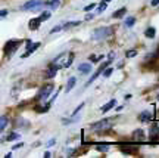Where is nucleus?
<instances>
[{"instance_id": "ea45409f", "label": "nucleus", "mask_w": 159, "mask_h": 158, "mask_svg": "<svg viewBox=\"0 0 159 158\" xmlns=\"http://www.w3.org/2000/svg\"><path fill=\"white\" fill-rule=\"evenodd\" d=\"M102 2H105V3H109V2H111V0H102Z\"/></svg>"}, {"instance_id": "7ed1b4c3", "label": "nucleus", "mask_w": 159, "mask_h": 158, "mask_svg": "<svg viewBox=\"0 0 159 158\" xmlns=\"http://www.w3.org/2000/svg\"><path fill=\"white\" fill-rule=\"evenodd\" d=\"M53 89H55V84H52V83H47V84H44L41 89H40V92L37 93V96H35V99L37 101H47V98L52 95V92H53Z\"/></svg>"}, {"instance_id": "9d476101", "label": "nucleus", "mask_w": 159, "mask_h": 158, "mask_svg": "<svg viewBox=\"0 0 159 158\" xmlns=\"http://www.w3.org/2000/svg\"><path fill=\"white\" fill-rule=\"evenodd\" d=\"M119 149H121V152H124L125 155H133V154L137 152L136 145H121Z\"/></svg>"}, {"instance_id": "a19ab883", "label": "nucleus", "mask_w": 159, "mask_h": 158, "mask_svg": "<svg viewBox=\"0 0 159 158\" xmlns=\"http://www.w3.org/2000/svg\"><path fill=\"white\" fill-rule=\"evenodd\" d=\"M158 101H159V95H158Z\"/></svg>"}, {"instance_id": "dca6fc26", "label": "nucleus", "mask_w": 159, "mask_h": 158, "mask_svg": "<svg viewBox=\"0 0 159 158\" xmlns=\"http://www.w3.org/2000/svg\"><path fill=\"white\" fill-rule=\"evenodd\" d=\"M61 5V0H50V2H44V6H47L49 9H57Z\"/></svg>"}, {"instance_id": "7c9ffc66", "label": "nucleus", "mask_w": 159, "mask_h": 158, "mask_svg": "<svg viewBox=\"0 0 159 158\" xmlns=\"http://www.w3.org/2000/svg\"><path fill=\"white\" fill-rule=\"evenodd\" d=\"M84 105H85L84 102H81V103H80V105H78V107H77V109H75V111H74V114H78L80 111H81V109L84 108Z\"/></svg>"}, {"instance_id": "1a4fd4ad", "label": "nucleus", "mask_w": 159, "mask_h": 158, "mask_svg": "<svg viewBox=\"0 0 159 158\" xmlns=\"http://www.w3.org/2000/svg\"><path fill=\"white\" fill-rule=\"evenodd\" d=\"M39 47H40V43H39V41H37V43H31V41L28 40V41H27V52H25V53L22 55V58L30 56V55H31V53H34V52L37 50Z\"/></svg>"}, {"instance_id": "c9c22d12", "label": "nucleus", "mask_w": 159, "mask_h": 158, "mask_svg": "<svg viewBox=\"0 0 159 158\" xmlns=\"http://www.w3.org/2000/svg\"><path fill=\"white\" fill-rule=\"evenodd\" d=\"M24 146V143H16L15 146H13V149H19V148H22Z\"/></svg>"}, {"instance_id": "4be33fe9", "label": "nucleus", "mask_w": 159, "mask_h": 158, "mask_svg": "<svg viewBox=\"0 0 159 158\" xmlns=\"http://www.w3.org/2000/svg\"><path fill=\"white\" fill-rule=\"evenodd\" d=\"M80 21H72V22H66L62 25V30H66V28H71V27H77V25H80Z\"/></svg>"}, {"instance_id": "ddd939ff", "label": "nucleus", "mask_w": 159, "mask_h": 158, "mask_svg": "<svg viewBox=\"0 0 159 158\" xmlns=\"http://www.w3.org/2000/svg\"><path fill=\"white\" fill-rule=\"evenodd\" d=\"M115 105H116V101H115V99H111V101H109L108 103H105V105H103V107L100 108V111H102L103 114L108 113V111H111V109H112V108H114Z\"/></svg>"}, {"instance_id": "0eeeda50", "label": "nucleus", "mask_w": 159, "mask_h": 158, "mask_svg": "<svg viewBox=\"0 0 159 158\" xmlns=\"http://www.w3.org/2000/svg\"><path fill=\"white\" fill-rule=\"evenodd\" d=\"M66 58H68L66 53H61L59 56H56L55 59H53V62L52 64H53L55 67H57L59 69H61V68H65V65H66Z\"/></svg>"}, {"instance_id": "79ce46f5", "label": "nucleus", "mask_w": 159, "mask_h": 158, "mask_svg": "<svg viewBox=\"0 0 159 158\" xmlns=\"http://www.w3.org/2000/svg\"><path fill=\"white\" fill-rule=\"evenodd\" d=\"M0 132H2V129H0Z\"/></svg>"}, {"instance_id": "58836bf2", "label": "nucleus", "mask_w": 159, "mask_h": 158, "mask_svg": "<svg viewBox=\"0 0 159 158\" xmlns=\"http://www.w3.org/2000/svg\"><path fill=\"white\" fill-rule=\"evenodd\" d=\"M50 157H52L50 152H44V158H50Z\"/></svg>"}, {"instance_id": "cd10ccee", "label": "nucleus", "mask_w": 159, "mask_h": 158, "mask_svg": "<svg viewBox=\"0 0 159 158\" xmlns=\"http://www.w3.org/2000/svg\"><path fill=\"white\" fill-rule=\"evenodd\" d=\"M90 59L93 61V62H99V61H102V59H103V55H99V56H94V55H91Z\"/></svg>"}, {"instance_id": "4c0bfd02", "label": "nucleus", "mask_w": 159, "mask_h": 158, "mask_svg": "<svg viewBox=\"0 0 159 158\" xmlns=\"http://www.w3.org/2000/svg\"><path fill=\"white\" fill-rule=\"evenodd\" d=\"M114 58H115V53L114 52H111V53H109V61H112Z\"/></svg>"}, {"instance_id": "412c9836", "label": "nucleus", "mask_w": 159, "mask_h": 158, "mask_svg": "<svg viewBox=\"0 0 159 158\" xmlns=\"http://www.w3.org/2000/svg\"><path fill=\"white\" fill-rule=\"evenodd\" d=\"M7 123H9V118H7L6 115H2V117H0V129L3 130L6 126H7Z\"/></svg>"}, {"instance_id": "c756f323", "label": "nucleus", "mask_w": 159, "mask_h": 158, "mask_svg": "<svg viewBox=\"0 0 159 158\" xmlns=\"http://www.w3.org/2000/svg\"><path fill=\"white\" fill-rule=\"evenodd\" d=\"M18 137H19L18 133H12V135H9L7 137H6V141H13V139H18Z\"/></svg>"}, {"instance_id": "20e7f679", "label": "nucleus", "mask_w": 159, "mask_h": 158, "mask_svg": "<svg viewBox=\"0 0 159 158\" xmlns=\"http://www.w3.org/2000/svg\"><path fill=\"white\" fill-rule=\"evenodd\" d=\"M21 43H22V40L19 39V40H9L7 43L5 45V53L6 55H12V53H15L16 52V49L21 46Z\"/></svg>"}, {"instance_id": "39448f33", "label": "nucleus", "mask_w": 159, "mask_h": 158, "mask_svg": "<svg viewBox=\"0 0 159 158\" xmlns=\"http://www.w3.org/2000/svg\"><path fill=\"white\" fill-rule=\"evenodd\" d=\"M41 6H44V0H30V2H27V3H24L22 6H21V9H24V11H34V9H39V7H41Z\"/></svg>"}, {"instance_id": "bb28decb", "label": "nucleus", "mask_w": 159, "mask_h": 158, "mask_svg": "<svg viewBox=\"0 0 159 158\" xmlns=\"http://www.w3.org/2000/svg\"><path fill=\"white\" fill-rule=\"evenodd\" d=\"M112 73H114L112 68H105V69H103V77H111V74Z\"/></svg>"}, {"instance_id": "393cba45", "label": "nucleus", "mask_w": 159, "mask_h": 158, "mask_svg": "<svg viewBox=\"0 0 159 158\" xmlns=\"http://www.w3.org/2000/svg\"><path fill=\"white\" fill-rule=\"evenodd\" d=\"M96 7H97V13H102V12L105 11L106 7H108V3H105V2H100V5H97Z\"/></svg>"}, {"instance_id": "473e14b6", "label": "nucleus", "mask_w": 159, "mask_h": 158, "mask_svg": "<svg viewBox=\"0 0 159 158\" xmlns=\"http://www.w3.org/2000/svg\"><path fill=\"white\" fill-rule=\"evenodd\" d=\"M55 143H56V139H50V141L47 142V146L50 148V146H53V145H55Z\"/></svg>"}, {"instance_id": "f257e3e1", "label": "nucleus", "mask_w": 159, "mask_h": 158, "mask_svg": "<svg viewBox=\"0 0 159 158\" xmlns=\"http://www.w3.org/2000/svg\"><path fill=\"white\" fill-rule=\"evenodd\" d=\"M114 34V27H99L93 31L91 39L93 40H106Z\"/></svg>"}, {"instance_id": "b1692460", "label": "nucleus", "mask_w": 159, "mask_h": 158, "mask_svg": "<svg viewBox=\"0 0 159 158\" xmlns=\"http://www.w3.org/2000/svg\"><path fill=\"white\" fill-rule=\"evenodd\" d=\"M96 149L99 152H108L109 149H111V146L109 145H96Z\"/></svg>"}, {"instance_id": "6ab92c4d", "label": "nucleus", "mask_w": 159, "mask_h": 158, "mask_svg": "<svg viewBox=\"0 0 159 158\" xmlns=\"http://www.w3.org/2000/svg\"><path fill=\"white\" fill-rule=\"evenodd\" d=\"M127 13V9L125 7H121V9H118V11H115L114 13H112V17L114 18H122Z\"/></svg>"}, {"instance_id": "2eb2a0df", "label": "nucleus", "mask_w": 159, "mask_h": 158, "mask_svg": "<svg viewBox=\"0 0 159 158\" xmlns=\"http://www.w3.org/2000/svg\"><path fill=\"white\" fill-rule=\"evenodd\" d=\"M40 24H41V21H40L39 18H34V19H31V21L28 22V28L33 30V31H34V30H39Z\"/></svg>"}, {"instance_id": "423d86ee", "label": "nucleus", "mask_w": 159, "mask_h": 158, "mask_svg": "<svg viewBox=\"0 0 159 158\" xmlns=\"http://www.w3.org/2000/svg\"><path fill=\"white\" fill-rule=\"evenodd\" d=\"M139 120L140 121H143V123H148V121H152V120H155V107L152 105L150 107V113L148 111H143L140 115H139Z\"/></svg>"}, {"instance_id": "f704fd0d", "label": "nucleus", "mask_w": 159, "mask_h": 158, "mask_svg": "<svg viewBox=\"0 0 159 158\" xmlns=\"http://www.w3.org/2000/svg\"><path fill=\"white\" fill-rule=\"evenodd\" d=\"M150 5L152 6H159V0H152V2H150Z\"/></svg>"}, {"instance_id": "c85d7f7f", "label": "nucleus", "mask_w": 159, "mask_h": 158, "mask_svg": "<svg viewBox=\"0 0 159 158\" xmlns=\"http://www.w3.org/2000/svg\"><path fill=\"white\" fill-rule=\"evenodd\" d=\"M96 6H97L96 3H90V5H87V6L84 7V11H85V12H90V11H93V9H94Z\"/></svg>"}, {"instance_id": "f8f14e48", "label": "nucleus", "mask_w": 159, "mask_h": 158, "mask_svg": "<svg viewBox=\"0 0 159 158\" xmlns=\"http://www.w3.org/2000/svg\"><path fill=\"white\" fill-rule=\"evenodd\" d=\"M57 71H59V68L55 67L53 64H50V65H49V68H47V74H46V79H53V77L56 75Z\"/></svg>"}, {"instance_id": "9b49d317", "label": "nucleus", "mask_w": 159, "mask_h": 158, "mask_svg": "<svg viewBox=\"0 0 159 158\" xmlns=\"http://www.w3.org/2000/svg\"><path fill=\"white\" fill-rule=\"evenodd\" d=\"M144 139H146L144 130H142V129L134 130V133H133V141H134V142H143Z\"/></svg>"}, {"instance_id": "4468645a", "label": "nucleus", "mask_w": 159, "mask_h": 158, "mask_svg": "<svg viewBox=\"0 0 159 158\" xmlns=\"http://www.w3.org/2000/svg\"><path fill=\"white\" fill-rule=\"evenodd\" d=\"M78 71L81 74H89V73H91V65H90V64H87V62L80 64V65H78Z\"/></svg>"}, {"instance_id": "6e6552de", "label": "nucleus", "mask_w": 159, "mask_h": 158, "mask_svg": "<svg viewBox=\"0 0 159 158\" xmlns=\"http://www.w3.org/2000/svg\"><path fill=\"white\" fill-rule=\"evenodd\" d=\"M149 139L150 141H159V126L158 123H153L152 127L149 129Z\"/></svg>"}, {"instance_id": "2f4dec72", "label": "nucleus", "mask_w": 159, "mask_h": 158, "mask_svg": "<svg viewBox=\"0 0 159 158\" xmlns=\"http://www.w3.org/2000/svg\"><path fill=\"white\" fill-rule=\"evenodd\" d=\"M61 30H62V25H57V27L50 30V34H55V33H57V31H61Z\"/></svg>"}, {"instance_id": "aec40b11", "label": "nucleus", "mask_w": 159, "mask_h": 158, "mask_svg": "<svg viewBox=\"0 0 159 158\" xmlns=\"http://www.w3.org/2000/svg\"><path fill=\"white\" fill-rule=\"evenodd\" d=\"M134 24H136V18H134V17H128L127 19H125V24H124V25H125V27H128V28H131Z\"/></svg>"}, {"instance_id": "f3484780", "label": "nucleus", "mask_w": 159, "mask_h": 158, "mask_svg": "<svg viewBox=\"0 0 159 158\" xmlns=\"http://www.w3.org/2000/svg\"><path fill=\"white\" fill-rule=\"evenodd\" d=\"M75 83H77V79L75 77H71V79L68 80V83H66V87H65V92L68 93V92H71L72 89H74V86H75Z\"/></svg>"}, {"instance_id": "e433bc0d", "label": "nucleus", "mask_w": 159, "mask_h": 158, "mask_svg": "<svg viewBox=\"0 0 159 158\" xmlns=\"http://www.w3.org/2000/svg\"><path fill=\"white\" fill-rule=\"evenodd\" d=\"M94 17V15H93V13H87V15H85V19H87V21H89V19H91V18Z\"/></svg>"}, {"instance_id": "f03ea898", "label": "nucleus", "mask_w": 159, "mask_h": 158, "mask_svg": "<svg viewBox=\"0 0 159 158\" xmlns=\"http://www.w3.org/2000/svg\"><path fill=\"white\" fill-rule=\"evenodd\" d=\"M112 126H114V118H105L97 121V123H93L90 126V129L94 132H108L112 129Z\"/></svg>"}, {"instance_id": "a211bd4d", "label": "nucleus", "mask_w": 159, "mask_h": 158, "mask_svg": "<svg viewBox=\"0 0 159 158\" xmlns=\"http://www.w3.org/2000/svg\"><path fill=\"white\" fill-rule=\"evenodd\" d=\"M144 36H146L148 39H155V36H156V30H155L153 27H149V28H146V31H144Z\"/></svg>"}, {"instance_id": "a878e982", "label": "nucleus", "mask_w": 159, "mask_h": 158, "mask_svg": "<svg viewBox=\"0 0 159 158\" xmlns=\"http://www.w3.org/2000/svg\"><path fill=\"white\" fill-rule=\"evenodd\" d=\"M137 55V49H130V50L125 52V56L127 58H134Z\"/></svg>"}, {"instance_id": "5701e85b", "label": "nucleus", "mask_w": 159, "mask_h": 158, "mask_svg": "<svg viewBox=\"0 0 159 158\" xmlns=\"http://www.w3.org/2000/svg\"><path fill=\"white\" fill-rule=\"evenodd\" d=\"M50 17H52L50 12H49V11H44V12H43V13H41V15L39 17V19L41 21V22H43V21H47V19H49Z\"/></svg>"}, {"instance_id": "72a5a7b5", "label": "nucleus", "mask_w": 159, "mask_h": 158, "mask_svg": "<svg viewBox=\"0 0 159 158\" xmlns=\"http://www.w3.org/2000/svg\"><path fill=\"white\" fill-rule=\"evenodd\" d=\"M7 13H9V11H6V9H3V11H0V17L3 18V17H6Z\"/></svg>"}]
</instances>
